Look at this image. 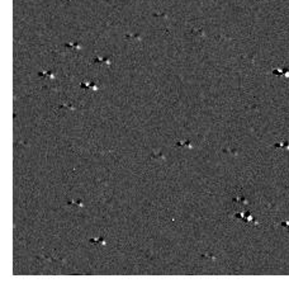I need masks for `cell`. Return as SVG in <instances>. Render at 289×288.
<instances>
[{
  "instance_id": "1",
  "label": "cell",
  "mask_w": 289,
  "mask_h": 288,
  "mask_svg": "<svg viewBox=\"0 0 289 288\" xmlns=\"http://www.w3.org/2000/svg\"><path fill=\"white\" fill-rule=\"evenodd\" d=\"M90 242H100L102 245H105V240H104V239H98V240L91 239V240H90Z\"/></svg>"
}]
</instances>
